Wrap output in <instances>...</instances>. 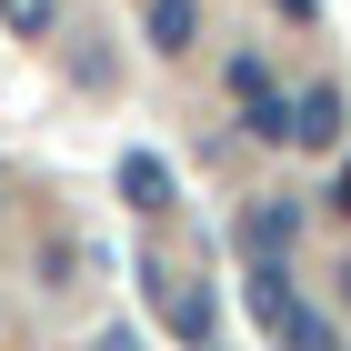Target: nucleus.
<instances>
[{"mask_svg":"<svg viewBox=\"0 0 351 351\" xmlns=\"http://www.w3.org/2000/svg\"><path fill=\"white\" fill-rule=\"evenodd\" d=\"M331 141H341V90H301L291 101V151H331Z\"/></svg>","mask_w":351,"mask_h":351,"instance_id":"obj_1","label":"nucleus"},{"mask_svg":"<svg viewBox=\"0 0 351 351\" xmlns=\"http://www.w3.org/2000/svg\"><path fill=\"white\" fill-rule=\"evenodd\" d=\"M151 281H161V322L181 331V341H211V291H201V281H171V271H151Z\"/></svg>","mask_w":351,"mask_h":351,"instance_id":"obj_2","label":"nucleus"},{"mask_svg":"<svg viewBox=\"0 0 351 351\" xmlns=\"http://www.w3.org/2000/svg\"><path fill=\"white\" fill-rule=\"evenodd\" d=\"M191 40H201V0H151V51L181 60Z\"/></svg>","mask_w":351,"mask_h":351,"instance_id":"obj_3","label":"nucleus"},{"mask_svg":"<svg viewBox=\"0 0 351 351\" xmlns=\"http://www.w3.org/2000/svg\"><path fill=\"white\" fill-rule=\"evenodd\" d=\"M291 231H301V211H291V201H261V211L241 221V241H251V261H281V251H291Z\"/></svg>","mask_w":351,"mask_h":351,"instance_id":"obj_4","label":"nucleus"},{"mask_svg":"<svg viewBox=\"0 0 351 351\" xmlns=\"http://www.w3.org/2000/svg\"><path fill=\"white\" fill-rule=\"evenodd\" d=\"M121 191H131V211H171V161L131 151V161H121Z\"/></svg>","mask_w":351,"mask_h":351,"instance_id":"obj_5","label":"nucleus"},{"mask_svg":"<svg viewBox=\"0 0 351 351\" xmlns=\"http://www.w3.org/2000/svg\"><path fill=\"white\" fill-rule=\"evenodd\" d=\"M271 331H281V351H331V322L311 311V301H291V311H281Z\"/></svg>","mask_w":351,"mask_h":351,"instance_id":"obj_6","label":"nucleus"},{"mask_svg":"<svg viewBox=\"0 0 351 351\" xmlns=\"http://www.w3.org/2000/svg\"><path fill=\"white\" fill-rule=\"evenodd\" d=\"M241 110H251V141L291 151V101H281V90H261V101H241Z\"/></svg>","mask_w":351,"mask_h":351,"instance_id":"obj_7","label":"nucleus"},{"mask_svg":"<svg viewBox=\"0 0 351 351\" xmlns=\"http://www.w3.org/2000/svg\"><path fill=\"white\" fill-rule=\"evenodd\" d=\"M0 30L40 40V30H60V0H0Z\"/></svg>","mask_w":351,"mask_h":351,"instance_id":"obj_8","label":"nucleus"},{"mask_svg":"<svg viewBox=\"0 0 351 351\" xmlns=\"http://www.w3.org/2000/svg\"><path fill=\"white\" fill-rule=\"evenodd\" d=\"M101 351H141V331H101Z\"/></svg>","mask_w":351,"mask_h":351,"instance_id":"obj_9","label":"nucleus"},{"mask_svg":"<svg viewBox=\"0 0 351 351\" xmlns=\"http://www.w3.org/2000/svg\"><path fill=\"white\" fill-rule=\"evenodd\" d=\"M331 211H351V161H341V191H331Z\"/></svg>","mask_w":351,"mask_h":351,"instance_id":"obj_10","label":"nucleus"},{"mask_svg":"<svg viewBox=\"0 0 351 351\" xmlns=\"http://www.w3.org/2000/svg\"><path fill=\"white\" fill-rule=\"evenodd\" d=\"M281 10H291V21H311V10H322V0H281Z\"/></svg>","mask_w":351,"mask_h":351,"instance_id":"obj_11","label":"nucleus"},{"mask_svg":"<svg viewBox=\"0 0 351 351\" xmlns=\"http://www.w3.org/2000/svg\"><path fill=\"white\" fill-rule=\"evenodd\" d=\"M201 351H211V341H201Z\"/></svg>","mask_w":351,"mask_h":351,"instance_id":"obj_12","label":"nucleus"}]
</instances>
